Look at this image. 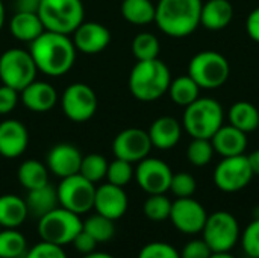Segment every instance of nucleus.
I'll return each instance as SVG.
<instances>
[{
  "label": "nucleus",
  "mask_w": 259,
  "mask_h": 258,
  "mask_svg": "<svg viewBox=\"0 0 259 258\" xmlns=\"http://www.w3.org/2000/svg\"><path fill=\"white\" fill-rule=\"evenodd\" d=\"M30 55L38 71L58 78L68 73L76 59V47L68 35L44 30L30 43Z\"/></svg>",
  "instance_id": "1"
},
{
  "label": "nucleus",
  "mask_w": 259,
  "mask_h": 258,
  "mask_svg": "<svg viewBox=\"0 0 259 258\" xmlns=\"http://www.w3.org/2000/svg\"><path fill=\"white\" fill-rule=\"evenodd\" d=\"M202 3V0H159L155 23L168 36H188L200 26Z\"/></svg>",
  "instance_id": "2"
},
{
  "label": "nucleus",
  "mask_w": 259,
  "mask_h": 258,
  "mask_svg": "<svg viewBox=\"0 0 259 258\" xmlns=\"http://www.w3.org/2000/svg\"><path fill=\"white\" fill-rule=\"evenodd\" d=\"M170 70L161 59L138 61L129 75V90L140 102H155L161 99L170 87Z\"/></svg>",
  "instance_id": "3"
},
{
  "label": "nucleus",
  "mask_w": 259,
  "mask_h": 258,
  "mask_svg": "<svg viewBox=\"0 0 259 258\" xmlns=\"http://www.w3.org/2000/svg\"><path fill=\"white\" fill-rule=\"evenodd\" d=\"M223 119L225 113L220 102L212 97H199L185 106L182 125L193 138L211 140L223 125Z\"/></svg>",
  "instance_id": "4"
},
{
  "label": "nucleus",
  "mask_w": 259,
  "mask_h": 258,
  "mask_svg": "<svg viewBox=\"0 0 259 258\" xmlns=\"http://www.w3.org/2000/svg\"><path fill=\"white\" fill-rule=\"evenodd\" d=\"M46 30L70 35L83 21V5L80 0H42L38 6Z\"/></svg>",
  "instance_id": "5"
},
{
  "label": "nucleus",
  "mask_w": 259,
  "mask_h": 258,
  "mask_svg": "<svg viewBox=\"0 0 259 258\" xmlns=\"http://www.w3.org/2000/svg\"><path fill=\"white\" fill-rule=\"evenodd\" d=\"M82 225L79 214L64 207H56L38 219V234L42 242L65 246L73 243L74 237L82 231Z\"/></svg>",
  "instance_id": "6"
},
{
  "label": "nucleus",
  "mask_w": 259,
  "mask_h": 258,
  "mask_svg": "<svg viewBox=\"0 0 259 258\" xmlns=\"http://www.w3.org/2000/svg\"><path fill=\"white\" fill-rule=\"evenodd\" d=\"M188 75L205 90H215L226 84L231 75L229 61L215 50L196 53L188 64Z\"/></svg>",
  "instance_id": "7"
},
{
  "label": "nucleus",
  "mask_w": 259,
  "mask_h": 258,
  "mask_svg": "<svg viewBox=\"0 0 259 258\" xmlns=\"http://www.w3.org/2000/svg\"><path fill=\"white\" fill-rule=\"evenodd\" d=\"M36 65L30 52L23 49H8L0 55V81L18 93L35 81Z\"/></svg>",
  "instance_id": "8"
},
{
  "label": "nucleus",
  "mask_w": 259,
  "mask_h": 258,
  "mask_svg": "<svg viewBox=\"0 0 259 258\" xmlns=\"http://www.w3.org/2000/svg\"><path fill=\"white\" fill-rule=\"evenodd\" d=\"M202 237L212 252H231L240 240V224L228 211H215L208 216Z\"/></svg>",
  "instance_id": "9"
},
{
  "label": "nucleus",
  "mask_w": 259,
  "mask_h": 258,
  "mask_svg": "<svg viewBox=\"0 0 259 258\" xmlns=\"http://www.w3.org/2000/svg\"><path fill=\"white\" fill-rule=\"evenodd\" d=\"M56 192L59 205L79 216L94 208L96 184L83 178L80 173L62 178Z\"/></svg>",
  "instance_id": "10"
},
{
  "label": "nucleus",
  "mask_w": 259,
  "mask_h": 258,
  "mask_svg": "<svg viewBox=\"0 0 259 258\" xmlns=\"http://www.w3.org/2000/svg\"><path fill=\"white\" fill-rule=\"evenodd\" d=\"M253 178L247 155L225 157L214 170V182L225 193H235L246 189Z\"/></svg>",
  "instance_id": "11"
},
{
  "label": "nucleus",
  "mask_w": 259,
  "mask_h": 258,
  "mask_svg": "<svg viewBox=\"0 0 259 258\" xmlns=\"http://www.w3.org/2000/svg\"><path fill=\"white\" fill-rule=\"evenodd\" d=\"M64 114L73 122H87L97 111V96L94 90L83 84L74 82L68 85L61 99Z\"/></svg>",
  "instance_id": "12"
},
{
  "label": "nucleus",
  "mask_w": 259,
  "mask_h": 258,
  "mask_svg": "<svg viewBox=\"0 0 259 258\" xmlns=\"http://www.w3.org/2000/svg\"><path fill=\"white\" fill-rule=\"evenodd\" d=\"M208 219L205 207L193 198H178L171 204L170 220L184 234L194 236L202 233Z\"/></svg>",
  "instance_id": "13"
},
{
  "label": "nucleus",
  "mask_w": 259,
  "mask_h": 258,
  "mask_svg": "<svg viewBox=\"0 0 259 258\" xmlns=\"http://www.w3.org/2000/svg\"><path fill=\"white\" fill-rule=\"evenodd\" d=\"M153 146L149 132L140 128H127L118 132L112 143V152L115 158L129 161L132 164L147 158Z\"/></svg>",
  "instance_id": "14"
},
{
  "label": "nucleus",
  "mask_w": 259,
  "mask_h": 258,
  "mask_svg": "<svg viewBox=\"0 0 259 258\" xmlns=\"http://www.w3.org/2000/svg\"><path fill=\"white\" fill-rule=\"evenodd\" d=\"M173 172L167 163L158 158H144L135 169V179L147 195L167 193L170 190Z\"/></svg>",
  "instance_id": "15"
},
{
  "label": "nucleus",
  "mask_w": 259,
  "mask_h": 258,
  "mask_svg": "<svg viewBox=\"0 0 259 258\" xmlns=\"http://www.w3.org/2000/svg\"><path fill=\"white\" fill-rule=\"evenodd\" d=\"M111 43V32L106 26L97 21H82L73 32V44L76 50L85 55L103 52Z\"/></svg>",
  "instance_id": "16"
},
{
  "label": "nucleus",
  "mask_w": 259,
  "mask_h": 258,
  "mask_svg": "<svg viewBox=\"0 0 259 258\" xmlns=\"http://www.w3.org/2000/svg\"><path fill=\"white\" fill-rule=\"evenodd\" d=\"M127 204H129L127 195L123 190V187L108 182L96 189V196H94L96 213L114 222L124 216V213L127 211Z\"/></svg>",
  "instance_id": "17"
},
{
  "label": "nucleus",
  "mask_w": 259,
  "mask_h": 258,
  "mask_svg": "<svg viewBox=\"0 0 259 258\" xmlns=\"http://www.w3.org/2000/svg\"><path fill=\"white\" fill-rule=\"evenodd\" d=\"M82 158L83 157L76 146L68 143H59L55 144L47 154V169L61 179L68 178L71 175L79 173Z\"/></svg>",
  "instance_id": "18"
},
{
  "label": "nucleus",
  "mask_w": 259,
  "mask_h": 258,
  "mask_svg": "<svg viewBox=\"0 0 259 258\" xmlns=\"http://www.w3.org/2000/svg\"><path fill=\"white\" fill-rule=\"evenodd\" d=\"M29 132L26 126L15 119L0 123V155L5 158H17L27 149Z\"/></svg>",
  "instance_id": "19"
},
{
  "label": "nucleus",
  "mask_w": 259,
  "mask_h": 258,
  "mask_svg": "<svg viewBox=\"0 0 259 258\" xmlns=\"http://www.w3.org/2000/svg\"><path fill=\"white\" fill-rule=\"evenodd\" d=\"M23 105L33 113H47L58 102V93L49 82L33 81L20 91Z\"/></svg>",
  "instance_id": "20"
},
{
  "label": "nucleus",
  "mask_w": 259,
  "mask_h": 258,
  "mask_svg": "<svg viewBox=\"0 0 259 258\" xmlns=\"http://www.w3.org/2000/svg\"><path fill=\"white\" fill-rule=\"evenodd\" d=\"M214 152L225 157L243 155L247 148V134L232 125H222L211 138Z\"/></svg>",
  "instance_id": "21"
},
{
  "label": "nucleus",
  "mask_w": 259,
  "mask_h": 258,
  "mask_svg": "<svg viewBox=\"0 0 259 258\" xmlns=\"http://www.w3.org/2000/svg\"><path fill=\"white\" fill-rule=\"evenodd\" d=\"M147 132L153 148L159 151H168L179 143L182 135V126L175 117L164 116L156 119L150 125Z\"/></svg>",
  "instance_id": "22"
},
{
  "label": "nucleus",
  "mask_w": 259,
  "mask_h": 258,
  "mask_svg": "<svg viewBox=\"0 0 259 258\" xmlns=\"http://www.w3.org/2000/svg\"><path fill=\"white\" fill-rule=\"evenodd\" d=\"M234 17V6L229 0H208L202 3L200 24L208 30H222L229 26Z\"/></svg>",
  "instance_id": "23"
},
{
  "label": "nucleus",
  "mask_w": 259,
  "mask_h": 258,
  "mask_svg": "<svg viewBox=\"0 0 259 258\" xmlns=\"http://www.w3.org/2000/svg\"><path fill=\"white\" fill-rule=\"evenodd\" d=\"M9 30L18 41L32 43L46 29H44L42 21L36 12L17 11V14L9 21Z\"/></svg>",
  "instance_id": "24"
},
{
  "label": "nucleus",
  "mask_w": 259,
  "mask_h": 258,
  "mask_svg": "<svg viewBox=\"0 0 259 258\" xmlns=\"http://www.w3.org/2000/svg\"><path fill=\"white\" fill-rule=\"evenodd\" d=\"M59 204L58 192L50 184L42 186L35 190H29L26 198V207L29 216L35 219H41L52 210H55Z\"/></svg>",
  "instance_id": "25"
},
{
  "label": "nucleus",
  "mask_w": 259,
  "mask_h": 258,
  "mask_svg": "<svg viewBox=\"0 0 259 258\" xmlns=\"http://www.w3.org/2000/svg\"><path fill=\"white\" fill-rule=\"evenodd\" d=\"M27 216L24 199L17 195L0 196V228H18Z\"/></svg>",
  "instance_id": "26"
},
{
  "label": "nucleus",
  "mask_w": 259,
  "mask_h": 258,
  "mask_svg": "<svg viewBox=\"0 0 259 258\" xmlns=\"http://www.w3.org/2000/svg\"><path fill=\"white\" fill-rule=\"evenodd\" d=\"M229 125L249 134L259 128V109L250 102L240 100L235 102L228 113Z\"/></svg>",
  "instance_id": "27"
},
{
  "label": "nucleus",
  "mask_w": 259,
  "mask_h": 258,
  "mask_svg": "<svg viewBox=\"0 0 259 258\" xmlns=\"http://www.w3.org/2000/svg\"><path fill=\"white\" fill-rule=\"evenodd\" d=\"M17 176L21 187H24L27 192L49 184V169L36 160H27L21 163Z\"/></svg>",
  "instance_id": "28"
},
{
  "label": "nucleus",
  "mask_w": 259,
  "mask_h": 258,
  "mask_svg": "<svg viewBox=\"0 0 259 258\" xmlns=\"http://www.w3.org/2000/svg\"><path fill=\"white\" fill-rule=\"evenodd\" d=\"M120 9L123 18L132 24L143 26L155 21L156 5L152 0H123Z\"/></svg>",
  "instance_id": "29"
},
{
  "label": "nucleus",
  "mask_w": 259,
  "mask_h": 258,
  "mask_svg": "<svg viewBox=\"0 0 259 258\" xmlns=\"http://www.w3.org/2000/svg\"><path fill=\"white\" fill-rule=\"evenodd\" d=\"M168 94H170V99L176 105L188 106L196 99H199L200 87L194 82V79L190 75H185V76H179L170 82Z\"/></svg>",
  "instance_id": "30"
},
{
  "label": "nucleus",
  "mask_w": 259,
  "mask_h": 258,
  "mask_svg": "<svg viewBox=\"0 0 259 258\" xmlns=\"http://www.w3.org/2000/svg\"><path fill=\"white\" fill-rule=\"evenodd\" d=\"M26 252V237L17 228L0 230V258H23Z\"/></svg>",
  "instance_id": "31"
},
{
  "label": "nucleus",
  "mask_w": 259,
  "mask_h": 258,
  "mask_svg": "<svg viewBox=\"0 0 259 258\" xmlns=\"http://www.w3.org/2000/svg\"><path fill=\"white\" fill-rule=\"evenodd\" d=\"M83 231H87L97 243H106L109 240H112L114 234H115V227H114V220L96 213L93 216H90L83 225H82Z\"/></svg>",
  "instance_id": "32"
},
{
  "label": "nucleus",
  "mask_w": 259,
  "mask_h": 258,
  "mask_svg": "<svg viewBox=\"0 0 259 258\" xmlns=\"http://www.w3.org/2000/svg\"><path fill=\"white\" fill-rule=\"evenodd\" d=\"M159 49L161 46L158 38L150 32H141L132 41V53L137 58V61H147V59L158 58Z\"/></svg>",
  "instance_id": "33"
},
{
  "label": "nucleus",
  "mask_w": 259,
  "mask_h": 258,
  "mask_svg": "<svg viewBox=\"0 0 259 258\" xmlns=\"http://www.w3.org/2000/svg\"><path fill=\"white\" fill-rule=\"evenodd\" d=\"M108 161L103 155L100 154H90L87 157L82 158L80 163V169L79 173L87 178L88 181H91L93 184L102 181L103 178H106V172H108Z\"/></svg>",
  "instance_id": "34"
},
{
  "label": "nucleus",
  "mask_w": 259,
  "mask_h": 258,
  "mask_svg": "<svg viewBox=\"0 0 259 258\" xmlns=\"http://www.w3.org/2000/svg\"><path fill=\"white\" fill-rule=\"evenodd\" d=\"M171 201L165 196V193L159 195H149L143 205V211L147 219L153 222H162L170 219V211H171Z\"/></svg>",
  "instance_id": "35"
},
{
  "label": "nucleus",
  "mask_w": 259,
  "mask_h": 258,
  "mask_svg": "<svg viewBox=\"0 0 259 258\" xmlns=\"http://www.w3.org/2000/svg\"><path fill=\"white\" fill-rule=\"evenodd\" d=\"M214 155V148L211 140L206 138H193L187 149L188 161L196 167H203L211 163Z\"/></svg>",
  "instance_id": "36"
},
{
  "label": "nucleus",
  "mask_w": 259,
  "mask_h": 258,
  "mask_svg": "<svg viewBox=\"0 0 259 258\" xmlns=\"http://www.w3.org/2000/svg\"><path fill=\"white\" fill-rule=\"evenodd\" d=\"M135 176V170L132 167V163L115 158L112 163L108 164V172H106V179L108 182L118 186V187H124L127 186L132 178Z\"/></svg>",
  "instance_id": "37"
},
{
  "label": "nucleus",
  "mask_w": 259,
  "mask_h": 258,
  "mask_svg": "<svg viewBox=\"0 0 259 258\" xmlns=\"http://www.w3.org/2000/svg\"><path fill=\"white\" fill-rule=\"evenodd\" d=\"M196 189H197V182L193 175L187 172L173 173L171 182H170V192L176 196V199L193 198V195L196 193Z\"/></svg>",
  "instance_id": "38"
},
{
  "label": "nucleus",
  "mask_w": 259,
  "mask_h": 258,
  "mask_svg": "<svg viewBox=\"0 0 259 258\" xmlns=\"http://www.w3.org/2000/svg\"><path fill=\"white\" fill-rule=\"evenodd\" d=\"M240 242L246 255L259 258V219H253V222L246 227L240 237Z\"/></svg>",
  "instance_id": "39"
},
{
  "label": "nucleus",
  "mask_w": 259,
  "mask_h": 258,
  "mask_svg": "<svg viewBox=\"0 0 259 258\" xmlns=\"http://www.w3.org/2000/svg\"><path fill=\"white\" fill-rule=\"evenodd\" d=\"M138 258H181L179 251L164 242H152L143 246Z\"/></svg>",
  "instance_id": "40"
},
{
  "label": "nucleus",
  "mask_w": 259,
  "mask_h": 258,
  "mask_svg": "<svg viewBox=\"0 0 259 258\" xmlns=\"http://www.w3.org/2000/svg\"><path fill=\"white\" fill-rule=\"evenodd\" d=\"M23 258H67V254L64 252L62 246L41 240L30 249H27Z\"/></svg>",
  "instance_id": "41"
},
{
  "label": "nucleus",
  "mask_w": 259,
  "mask_h": 258,
  "mask_svg": "<svg viewBox=\"0 0 259 258\" xmlns=\"http://www.w3.org/2000/svg\"><path fill=\"white\" fill-rule=\"evenodd\" d=\"M211 254L212 251L203 239L202 240L197 239V240H191L185 243L182 251L179 252L181 258H209Z\"/></svg>",
  "instance_id": "42"
},
{
  "label": "nucleus",
  "mask_w": 259,
  "mask_h": 258,
  "mask_svg": "<svg viewBox=\"0 0 259 258\" xmlns=\"http://www.w3.org/2000/svg\"><path fill=\"white\" fill-rule=\"evenodd\" d=\"M18 102V91L8 87V85H2L0 87V116H6L9 114Z\"/></svg>",
  "instance_id": "43"
},
{
  "label": "nucleus",
  "mask_w": 259,
  "mask_h": 258,
  "mask_svg": "<svg viewBox=\"0 0 259 258\" xmlns=\"http://www.w3.org/2000/svg\"><path fill=\"white\" fill-rule=\"evenodd\" d=\"M71 245L76 248L77 252H80L82 255H87V254L94 252L99 243H97L87 231H83V228H82V231L74 237V240H73Z\"/></svg>",
  "instance_id": "44"
},
{
  "label": "nucleus",
  "mask_w": 259,
  "mask_h": 258,
  "mask_svg": "<svg viewBox=\"0 0 259 258\" xmlns=\"http://www.w3.org/2000/svg\"><path fill=\"white\" fill-rule=\"evenodd\" d=\"M246 30L253 41L259 43V8L253 9L249 14L247 20H246Z\"/></svg>",
  "instance_id": "45"
},
{
  "label": "nucleus",
  "mask_w": 259,
  "mask_h": 258,
  "mask_svg": "<svg viewBox=\"0 0 259 258\" xmlns=\"http://www.w3.org/2000/svg\"><path fill=\"white\" fill-rule=\"evenodd\" d=\"M41 2H42V0H17V11L36 12Z\"/></svg>",
  "instance_id": "46"
},
{
  "label": "nucleus",
  "mask_w": 259,
  "mask_h": 258,
  "mask_svg": "<svg viewBox=\"0 0 259 258\" xmlns=\"http://www.w3.org/2000/svg\"><path fill=\"white\" fill-rule=\"evenodd\" d=\"M247 160H249L250 169H252V172H253V176H255V175L259 176V149L253 151L250 155H247Z\"/></svg>",
  "instance_id": "47"
},
{
  "label": "nucleus",
  "mask_w": 259,
  "mask_h": 258,
  "mask_svg": "<svg viewBox=\"0 0 259 258\" xmlns=\"http://www.w3.org/2000/svg\"><path fill=\"white\" fill-rule=\"evenodd\" d=\"M82 258H114L111 254H106V252H97V251H94V252H91V254H87V255H83Z\"/></svg>",
  "instance_id": "48"
},
{
  "label": "nucleus",
  "mask_w": 259,
  "mask_h": 258,
  "mask_svg": "<svg viewBox=\"0 0 259 258\" xmlns=\"http://www.w3.org/2000/svg\"><path fill=\"white\" fill-rule=\"evenodd\" d=\"M209 258H235L231 252H212Z\"/></svg>",
  "instance_id": "49"
},
{
  "label": "nucleus",
  "mask_w": 259,
  "mask_h": 258,
  "mask_svg": "<svg viewBox=\"0 0 259 258\" xmlns=\"http://www.w3.org/2000/svg\"><path fill=\"white\" fill-rule=\"evenodd\" d=\"M5 17H6V12H5V6H3V2L0 0V30L5 24Z\"/></svg>",
  "instance_id": "50"
},
{
  "label": "nucleus",
  "mask_w": 259,
  "mask_h": 258,
  "mask_svg": "<svg viewBox=\"0 0 259 258\" xmlns=\"http://www.w3.org/2000/svg\"><path fill=\"white\" fill-rule=\"evenodd\" d=\"M253 214H255V219H259V207H256V208H255Z\"/></svg>",
  "instance_id": "51"
}]
</instances>
